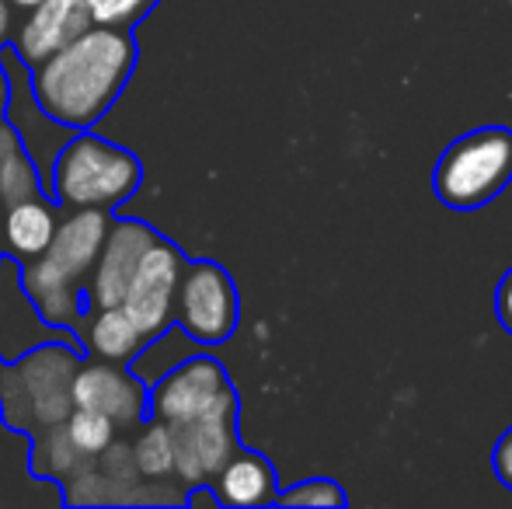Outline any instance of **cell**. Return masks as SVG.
Listing matches in <instances>:
<instances>
[{"mask_svg":"<svg viewBox=\"0 0 512 509\" xmlns=\"http://www.w3.org/2000/svg\"><path fill=\"white\" fill-rule=\"evenodd\" d=\"M136 60V46L122 28L91 25L74 42L32 67V95L49 119L84 129L105 116L119 98Z\"/></svg>","mask_w":512,"mask_h":509,"instance_id":"6da1fadb","label":"cell"},{"mask_svg":"<svg viewBox=\"0 0 512 509\" xmlns=\"http://www.w3.org/2000/svg\"><path fill=\"white\" fill-rule=\"evenodd\" d=\"M108 210L81 206L56 224L49 248L25 262V293L49 325H77L81 321V283L95 269V258L108 234Z\"/></svg>","mask_w":512,"mask_h":509,"instance_id":"7a4b0ae2","label":"cell"},{"mask_svg":"<svg viewBox=\"0 0 512 509\" xmlns=\"http://www.w3.org/2000/svg\"><path fill=\"white\" fill-rule=\"evenodd\" d=\"M136 185H140L136 157L91 133L70 136L49 168V192L70 210L81 206L115 210L133 196Z\"/></svg>","mask_w":512,"mask_h":509,"instance_id":"3957f363","label":"cell"},{"mask_svg":"<svg viewBox=\"0 0 512 509\" xmlns=\"http://www.w3.org/2000/svg\"><path fill=\"white\" fill-rule=\"evenodd\" d=\"M512 182V129L485 126L443 150L432 189L450 210H481Z\"/></svg>","mask_w":512,"mask_h":509,"instance_id":"277c9868","label":"cell"},{"mask_svg":"<svg viewBox=\"0 0 512 509\" xmlns=\"http://www.w3.org/2000/svg\"><path fill=\"white\" fill-rule=\"evenodd\" d=\"M77 356L67 346H39L18 360L11 370H0V412L18 429H46L70 415L74 398Z\"/></svg>","mask_w":512,"mask_h":509,"instance_id":"5b68a950","label":"cell"},{"mask_svg":"<svg viewBox=\"0 0 512 509\" xmlns=\"http://www.w3.org/2000/svg\"><path fill=\"white\" fill-rule=\"evenodd\" d=\"M175 436V478L182 485H209L216 471L237 454V394L234 387L220 394L206 412L171 426Z\"/></svg>","mask_w":512,"mask_h":509,"instance_id":"8992f818","label":"cell"},{"mask_svg":"<svg viewBox=\"0 0 512 509\" xmlns=\"http://www.w3.org/2000/svg\"><path fill=\"white\" fill-rule=\"evenodd\" d=\"M175 318L182 332L199 346H220L237 328L234 279L216 262L185 265L175 293Z\"/></svg>","mask_w":512,"mask_h":509,"instance_id":"52a82bcc","label":"cell"},{"mask_svg":"<svg viewBox=\"0 0 512 509\" xmlns=\"http://www.w3.org/2000/svg\"><path fill=\"white\" fill-rule=\"evenodd\" d=\"M182 272V252L161 238L143 252L140 265H136L133 279L126 286V297H122V311L136 321V328L147 339L164 332L171 325V318H175V293L178 283H182Z\"/></svg>","mask_w":512,"mask_h":509,"instance_id":"ba28073f","label":"cell"},{"mask_svg":"<svg viewBox=\"0 0 512 509\" xmlns=\"http://www.w3.org/2000/svg\"><path fill=\"white\" fill-rule=\"evenodd\" d=\"M227 387V374L213 356H185L161 381H154L147 394V408L154 419L178 426V422L206 412Z\"/></svg>","mask_w":512,"mask_h":509,"instance_id":"9c48e42d","label":"cell"},{"mask_svg":"<svg viewBox=\"0 0 512 509\" xmlns=\"http://www.w3.org/2000/svg\"><path fill=\"white\" fill-rule=\"evenodd\" d=\"M74 408H91L112 419L115 429L140 426L147 412V387L133 370H122L119 363H77L74 384H70Z\"/></svg>","mask_w":512,"mask_h":509,"instance_id":"30bf717a","label":"cell"},{"mask_svg":"<svg viewBox=\"0 0 512 509\" xmlns=\"http://www.w3.org/2000/svg\"><path fill=\"white\" fill-rule=\"evenodd\" d=\"M157 241V234L140 220H119L108 224L105 245L95 258L88 283V304L91 307H115L126 297V286L133 279L143 252Z\"/></svg>","mask_w":512,"mask_h":509,"instance_id":"8fae6325","label":"cell"},{"mask_svg":"<svg viewBox=\"0 0 512 509\" xmlns=\"http://www.w3.org/2000/svg\"><path fill=\"white\" fill-rule=\"evenodd\" d=\"M95 25L88 11V0H39L28 7L25 21H21L18 35H14V49L18 60L28 70L39 67L53 53H60L67 42H74L81 32Z\"/></svg>","mask_w":512,"mask_h":509,"instance_id":"7c38bea8","label":"cell"},{"mask_svg":"<svg viewBox=\"0 0 512 509\" xmlns=\"http://www.w3.org/2000/svg\"><path fill=\"white\" fill-rule=\"evenodd\" d=\"M56 206L46 196H28L11 206H0V245L21 265L39 258L56 234Z\"/></svg>","mask_w":512,"mask_h":509,"instance_id":"4fadbf2b","label":"cell"},{"mask_svg":"<svg viewBox=\"0 0 512 509\" xmlns=\"http://www.w3.org/2000/svg\"><path fill=\"white\" fill-rule=\"evenodd\" d=\"M209 489H216V499L223 506H269L279 496V482L272 464L262 454H255V450H241V447L216 471Z\"/></svg>","mask_w":512,"mask_h":509,"instance_id":"5bb4252c","label":"cell"},{"mask_svg":"<svg viewBox=\"0 0 512 509\" xmlns=\"http://www.w3.org/2000/svg\"><path fill=\"white\" fill-rule=\"evenodd\" d=\"M84 339H88V349L98 356V360L126 363L140 353L147 335H143L140 328H136V321L122 311V304H115V307H95Z\"/></svg>","mask_w":512,"mask_h":509,"instance_id":"9a60e30c","label":"cell"},{"mask_svg":"<svg viewBox=\"0 0 512 509\" xmlns=\"http://www.w3.org/2000/svg\"><path fill=\"white\" fill-rule=\"evenodd\" d=\"M39 192V171L21 143L18 129L0 119V206H11Z\"/></svg>","mask_w":512,"mask_h":509,"instance_id":"2e32d148","label":"cell"},{"mask_svg":"<svg viewBox=\"0 0 512 509\" xmlns=\"http://www.w3.org/2000/svg\"><path fill=\"white\" fill-rule=\"evenodd\" d=\"M129 450H133L136 471L147 482H164V478L175 475V436H171L168 422L150 419L147 426H140Z\"/></svg>","mask_w":512,"mask_h":509,"instance_id":"e0dca14e","label":"cell"},{"mask_svg":"<svg viewBox=\"0 0 512 509\" xmlns=\"http://www.w3.org/2000/svg\"><path fill=\"white\" fill-rule=\"evenodd\" d=\"M84 464H91V461L81 454V450L74 447V443H70V436H67V429H63V422L39 429V443H35V454H32V468L39 471V475L60 478V482H67V478L77 475V471H81Z\"/></svg>","mask_w":512,"mask_h":509,"instance_id":"ac0fdd59","label":"cell"},{"mask_svg":"<svg viewBox=\"0 0 512 509\" xmlns=\"http://www.w3.org/2000/svg\"><path fill=\"white\" fill-rule=\"evenodd\" d=\"M63 429H67L70 443H74L88 461H95L108 443L115 440V433H119V429L112 426V419H105L102 412H91V408H70V415L63 419Z\"/></svg>","mask_w":512,"mask_h":509,"instance_id":"d6986e66","label":"cell"},{"mask_svg":"<svg viewBox=\"0 0 512 509\" xmlns=\"http://www.w3.org/2000/svg\"><path fill=\"white\" fill-rule=\"evenodd\" d=\"M276 503H283V506H345L349 496H345L342 485L331 482V478H307V482H300L297 489L279 492Z\"/></svg>","mask_w":512,"mask_h":509,"instance_id":"ffe728a7","label":"cell"},{"mask_svg":"<svg viewBox=\"0 0 512 509\" xmlns=\"http://www.w3.org/2000/svg\"><path fill=\"white\" fill-rule=\"evenodd\" d=\"M157 0H88V11L95 25L105 28H126L133 21H140L143 14H150Z\"/></svg>","mask_w":512,"mask_h":509,"instance_id":"44dd1931","label":"cell"},{"mask_svg":"<svg viewBox=\"0 0 512 509\" xmlns=\"http://www.w3.org/2000/svg\"><path fill=\"white\" fill-rule=\"evenodd\" d=\"M95 468L105 471L112 482L129 485V489H136V485H140V471H136V464H133V450H129V443L112 440L102 454L95 457Z\"/></svg>","mask_w":512,"mask_h":509,"instance_id":"7402d4cb","label":"cell"},{"mask_svg":"<svg viewBox=\"0 0 512 509\" xmlns=\"http://www.w3.org/2000/svg\"><path fill=\"white\" fill-rule=\"evenodd\" d=\"M492 464H495V475H499V482L506 485V489H512V426L506 429V436L495 443Z\"/></svg>","mask_w":512,"mask_h":509,"instance_id":"603a6c76","label":"cell"},{"mask_svg":"<svg viewBox=\"0 0 512 509\" xmlns=\"http://www.w3.org/2000/svg\"><path fill=\"white\" fill-rule=\"evenodd\" d=\"M495 314H499V325L512 335V269L502 276L499 290H495Z\"/></svg>","mask_w":512,"mask_h":509,"instance_id":"cb8c5ba5","label":"cell"},{"mask_svg":"<svg viewBox=\"0 0 512 509\" xmlns=\"http://www.w3.org/2000/svg\"><path fill=\"white\" fill-rule=\"evenodd\" d=\"M11 39V4L7 0H0V46Z\"/></svg>","mask_w":512,"mask_h":509,"instance_id":"d4e9b609","label":"cell"},{"mask_svg":"<svg viewBox=\"0 0 512 509\" xmlns=\"http://www.w3.org/2000/svg\"><path fill=\"white\" fill-rule=\"evenodd\" d=\"M7 98H11V84H7V74L0 70V116H4V109H7Z\"/></svg>","mask_w":512,"mask_h":509,"instance_id":"484cf974","label":"cell"},{"mask_svg":"<svg viewBox=\"0 0 512 509\" xmlns=\"http://www.w3.org/2000/svg\"><path fill=\"white\" fill-rule=\"evenodd\" d=\"M7 4H11V7H21V11H28V7H35L39 0H7Z\"/></svg>","mask_w":512,"mask_h":509,"instance_id":"4316f807","label":"cell"},{"mask_svg":"<svg viewBox=\"0 0 512 509\" xmlns=\"http://www.w3.org/2000/svg\"><path fill=\"white\" fill-rule=\"evenodd\" d=\"M0 370H4V367H0Z\"/></svg>","mask_w":512,"mask_h":509,"instance_id":"83f0119b","label":"cell"}]
</instances>
